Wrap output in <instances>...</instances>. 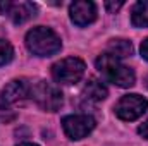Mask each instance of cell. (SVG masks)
Segmentation results:
<instances>
[{"mask_svg":"<svg viewBox=\"0 0 148 146\" xmlns=\"http://www.w3.org/2000/svg\"><path fill=\"white\" fill-rule=\"evenodd\" d=\"M140 50H141V57H143L145 60H148V38L141 43V48H140Z\"/></svg>","mask_w":148,"mask_h":146,"instance_id":"cell-16","label":"cell"},{"mask_svg":"<svg viewBox=\"0 0 148 146\" xmlns=\"http://www.w3.org/2000/svg\"><path fill=\"white\" fill-rule=\"evenodd\" d=\"M31 96L38 105L47 112H57L62 107V93L60 89L47 81H40L33 86Z\"/></svg>","mask_w":148,"mask_h":146,"instance_id":"cell-3","label":"cell"},{"mask_svg":"<svg viewBox=\"0 0 148 146\" xmlns=\"http://www.w3.org/2000/svg\"><path fill=\"white\" fill-rule=\"evenodd\" d=\"M97 69L102 72V76L110 81L112 84H117L121 88H129L134 84V72L127 65L121 64L119 59H115L110 53H103L97 59Z\"/></svg>","mask_w":148,"mask_h":146,"instance_id":"cell-1","label":"cell"},{"mask_svg":"<svg viewBox=\"0 0 148 146\" xmlns=\"http://www.w3.org/2000/svg\"><path fill=\"white\" fill-rule=\"evenodd\" d=\"M122 7V2H105V9L109 10V12H115L117 9H121Z\"/></svg>","mask_w":148,"mask_h":146,"instance_id":"cell-14","label":"cell"},{"mask_svg":"<svg viewBox=\"0 0 148 146\" xmlns=\"http://www.w3.org/2000/svg\"><path fill=\"white\" fill-rule=\"evenodd\" d=\"M69 14H71V19H73L74 24H77V26H88V24H91L97 19V7H95L93 2L79 0V2L71 3Z\"/></svg>","mask_w":148,"mask_h":146,"instance_id":"cell-8","label":"cell"},{"mask_svg":"<svg viewBox=\"0 0 148 146\" xmlns=\"http://www.w3.org/2000/svg\"><path fill=\"white\" fill-rule=\"evenodd\" d=\"M12 57H14L12 45L9 41H5V40H0V67L5 65V64H9L12 60Z\"/></svg>","mask_w":148,"mask_h":146,"instance_id":"cell-13","label":"cell"},{"mask_svg":"<svg viewBox=\"0 0 148 146\" xmlns=\"http://www.w3.org/2000/svg\"><path fill=\"white\" fill-rule=\"evenodd\" d=\"M148 110V100L140 95H126L115 105V115L122 120H136Z\"/></svg>","mask_w":148,"mask_h":146,"instance_id":"cell-5","label":"cell"},{"mask_svg":"<svg viewBox=\"0 0 148 146\" xmlns=\"http://www.w3.org/2000/svg\"><path fill=\"white\" fill-rule=\"evenodd\" d=\"M109 52L115 59L131 57L133 55V43L127 41V40H112L109 43Z\"/></svg>","mask_w":148,"mask_h":146,"instance_id":"cell-12","label":"cell"},{"mask_svg":"<svg viewBox=\"0 0 148 146\" xmlns=\"http://www.w3.org/2000/svg\"><path fill=\"white\" fill-rule=\"evenodd\" d=\"M138 132L143 136V138H147L148 139V120H145L141 126H140V129H138Z\"/></svg>","mask_w":148,"mask_h":146,"instance_id":"cell-15","label":"cell"},{"mask_svg":"<svg viewBox=\"0 0 148 146\" xmlns=\"http://www.w3.org/2000/svg\"><path fill=\"white\" fill-rule=\"evenodd\" d=\"M131 23L136 28H148V0L134 3L131 10Z\"/></svg>","mask_w":148,"mask_h":146,"instance_id":"cell-11","label":"cell"},{"mask_svg":"<svg viewBox=\"0 0 148 146\" xmlns=\"http://www.w3.org/2000/svg\"><path fill=\"white\" fill-rule=\"evenodd\" d=\"M35 12H36V5L31 2H10V0L0 2V14L10 17L14 24L26 23L28 19L35 17Z\"/></svg>","mask_w":148,"mask_h":146,"instance_id":"cell-7","label":"cell"},{"mask_svg":"<svg viewBox=\"0 0 148 146\" xmlns=\"http://www.w3.org/2000/svg\"><path fill=\"white\" fill-rule=\"evenodd\" d=\"M107 88L102 84V81H98V79H95V77H91L88 83H86V86H84V89H83V96H84V100H88V102H102V100H105L107 98Z\"/></svg>","mask_w":148,"mask_h":146,"instance_id":"cell-10","label":"cell"},{"mask_svg":"<svg viewBox=\"0 0 148 146\" xmlns=\"http://www.w3.org/2000/svg\"><path fill=\"white\" fill-rule=\"evenodd\" d=\"M19 146H38V145H33V143H23V145H19Z\"/></svg>","mask_w":148,"mask_h":146,"instance_id":"cell-17","label":"cell"},{"mask_svg":"<svg viewBox=\"0 0 148 146\" xmlns=\"http://www.w3.org/2000/svg\"><path fill=\"white\" fill-rule=\"evenodd\" d=\"M84 74V62L77 57H67L52 67V76L60 84H74Z\"/></svg>","mask_w":148,"mask_h":146,"instance_id":"cell-4","label":"cell"},{"mask_svg":"<svg viewBox=\"0 0 148 146\" xmlns=\"http://www.w3.org/2000/svg\"><path fill=\"white\" fill-rule=\"evenodd\" d=\"M62 127L69 139H83L95 129V119L84 113L67 115L62 119Z\"/></svg>","mask_w":148,"mask_h":146,"instance_id":"cell-6","label":"cell"},{"mask_svg":"<svg viewBox=\"0 0 148 146\" xmlns=\"http://www.w3.org/2000/svg\"><path fill=\"white\" fill-rule=\"evenodd\" d=\"M29 86L24 83V81H19V79H14L10 81L9 84H5V88L2 89V102L3 103H17L21 100H24L28 95H29Z\"/></svg>","mask_w":148,"mask_h":146,"instance_id":"cell-9","label":"cell"},{"mask_svg":"<svg viewBox=\"0 0 148 146\" xmlns=\"http://www.w3.org/2000/svg\"><path fill=\"white\" fill-rule=\"evenodd\" d=\"M26 45L29 52L36 57H52L57 52H60V38L57 36L50 28L38 26L33 28L26 35Z\"/></svg>","mask_w":148,"mask_h":146,"instance_id":"cell-2","label":"cell"}]
</instances>
